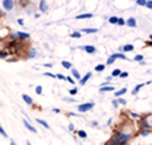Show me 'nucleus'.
Segmentation results:
<instances>
[{
    "label": "nucleus",
    "mask_w": 152,
    "mask_h": 145,
    "mask_svg": "<svg viewBox=\"0 0 152 145\" xmlns=\"http://www.w3.org/2000/svg\"><path fill=\"white\" fill-rule=\"evenodd\" d=\"M6 57V53L5 52H1V58H5Z\"/></svg>",
    "instance_id": "obj_43"
},
{
    "label": "nucleus",
    "mask_w": 152,
    "mask_h": 145,
    "mask_svg": "<svg viewBox=\"0 0 152 145\" xmlns=\"http://www.w3.org/2000/svg\"><path fill=\"white\" fill-rule=\"evenodd\" d=\"M128 139H129V134H126L124 132H116L114 139L109 144H115V145H118V144H125V143H127Z\"/></svg>",
    "instance_id": "obj_1"
},
{
    "label": "nucleus",
    "mask_w": 152,
    "mask_h": 145,
    "mask_svg": "<svg viewBox=\"0 0 152 145\" xmlns=\"http://www.w3.org/2000/svg\"><path fill=\"white\" fill-rule=\"evenodd\" d=\"M118 101H119L120 103H122V105H126V100H125V99H119Z\"/></svg>",
    "instance_id": "obj_40"
},
{
    "label": "nucleus",
    "mask_w": 152,
    "mask_h": 145,
    "mask_svg": "<svg viewBox=\"0 0 152 145\" xmlns=\"http://www.w3.org/2000/svg\"><path fill=\"white\" fill-rule=\"evenodd\" d=\"M141 87H144V83H139V84H137V86H135V88L132 90V94H133V95L138 94V92L140 90V88H141Z\"/></svg>",
    "instance_id": "obj_12"
},
{
    "label": "nucleus",
    "mask_w": 152,
    "mask_h": 145,
    "mask_svg": "<svg viewBox=\"0 0 152 145\" xmlns=\"http://www.w3.org/2000/svg\"><path fill=\"white\" fill-rule=\"evenodd\" d=\"M137 4L140 5V6H146L147 1H146V0H137Z\"/></svg>",
    "instance_id": "obj_27"
},
{
    "label": "nucleus",
    "mask_w": 152,
    "mask_h": 145,
    "mask_svg": "<svg viewBox=\"0 0 152 145\" xmlns=\"http://www.w3.org/2000/svg\"><path fill=\"white\" fill-rule=\"evenodd\" d=\"M2 6L6 11H11L13 8V0H2Z\"/></svg>",
    "instance_id": "obj_4"
},
{
    "label": "nucleus",
    "mask_w": 152,
    "mask_h": 145,
    "mask_svg": "<svg viewBox=\"0 0 152 145\" xmlns=\"http://www.w3.org/2000/svg\"><path fill=\"white\" fill-rule=\"evenodd\" d=\"M127 76H128V72H127V71H124V72L120 74V77H122V78H124V77H127Z\"/></svg>",
    "instance_id": "obj_34"
},
{
    "label": "nucleus",
    "mask_w": 152,
    "mask_h": 145,
    "mask_svg": "<svg viewBox=\"0 0 152 145\" xmlns=\"http://www.w3.org/2000/svg\"><path fill=\"white\" fill-rule=\"evenodd\" d=\"M36 121H37L38 124H40V125H43V126H44L45 128H50V126L48 125V122H45L44 120H42V119H38V118H37V119H36Z\"/></svg>",
    "instance_id": "obj_17"
},
{
    "label": "nucleus",
    "mask_w": 152,
    "mask_h": 145,
    "mask_svg": "<svg viewBox=\"0 0 152 145\" xmlns=\"http://www.w3.org/2000/svg\"><path fill=\"white\" fill-rule=\"evenodd\" d=\"M91 17H93L91 13H84V14L76 15V19H88V18H91Z\"/></svg>",
    "instance_id": "obj_9"
},
{
    "label": "nucleus",
    "mask_w": 152,
    "mask_h": 145,
    "mask_svg": "<svg viewBox=\"0 0 152 145\" xmlns=\"http://www.w3.org/2000/svg\"><path fill=\"white\" fill-rule=\"evenodd\" d=\"M118 102H119V101H113V106H114V107H118Z\"/></svg>",
    "instance_id": "obj_42"
},
{
    "label": "nucleus",
    "mask_w": 152,
    "mask_h": 145,
    "mask_svg": "<svg viewBox=\"0 0 152 145\" xmlns=\"http://www.w3.org/2000/svg\"><path fill=\"white\" fill-rule=\"evenodd\" d=\"M62 65H63L65 69H70V68H71V63H70V62H66V61H63V62H62Z\"/></svg>",
    "instance_id": "obj_22"
},
{
    "label": "nucleus",
    "mask_w": 152,
    "mask_h": 145,
    "mask_svg": "<svg viewBox=\"0 0 152 145\" xmlns=\"http://www.w3.org/2000/svg\"><path fill=\"white\" fill-rule=\"evenodd\" d=\"M146 7H147V8H152V0H148V1H147Z\"/></svg>",
    "instance_id": "obj_36"
},
{
    "label": "nucleus",
    "mask_w": 152,
    "mask_h": 145,
    "mask_svg": "<svg viewBox=\"0 0 152 145\" xmlns=\"http://www.w3.org/2000/svg\"><path fill=\"white\" fill-rule=\"evenodd\" d=\"M69 93H70V95H75V94L77 93V88H72V89H70Z\"/></svg>",
    "instance_id": "obj_32"
},
{
    "label": "nucleus",
    "mask_w": 152,
    "mask_h": 145,
    "mask_svg": "<svg viewBox=\"0 0 152 145\" xmlns=\"http://www.w3.org/2000/svg\"><path fill=\"white\" fill-rule=\"evenodd\" d=\"M71 37H74V38H80V37H81V33H80V32H74V33L71 34Z\"/></svg>",
    "instance_id": "obj_30"
},
{
    "label": "nucleus",
    "mask_w": 152,
    "mask_h": 145,
    "mask_svg": "<svg viewBox=\"0 0 152 145\" xmlns=\"http://www.w3.org/2000/svg\"><path fill=\"white\" fill-rule=\"evenodd\" d=\"M63 100L64 101H68V102H75V100L74 99H70V97H63Z\"/></svg>",
    "instance_id": "obj_35"
},
{
    "label": "nucleus",
    "mask_w": 152,
    "mask_h": 145,
    "mask_svg": "<svg viewBox=\"0 0 152 145\" xmlns=\"http://www.w3.org/2000/svg\"><path fill=\"white\" fill-rule=\"evenodd\" d=\"M44 67H49V68H51V67H52V64H50V63H48V64H44Z\"/></svg>",
    "instance_id": "obj_44"
},
{
    "label": "nucleus",
    "mask_w": 152,
    "mask_h": 145,
    "mask_svg": "<svg viewBox=\"0 0 152 145\" xmlns=\"http://www.w3.org/2000/svg\"><path fill=\"white\" fill-rule=\"evenodd\" d=\"M114 90V87H106V86H102L100 88V92L103 93V92H113Z\"/></svg>",
    "instance_id": "obj_13"
},
{
    "label": "nucleus",
    "mask_w": 152,
    "mask_h": 145,
    "mask_svg": "<svg viewBox=\"0 0 152 145\" xmlns=\"http://www.w3.org/2000/svg\"><path fill=\"white\" fill-rule=\"evenodd\" d=\"M147 134H148V131H147V130H142V131H141V135H144V137H146Z\"/></svg>",
    "instance_id": "obj_38"
},
{
    "label": "nucleus",
    "mask_w": 152,
    "mask_h": 145,
    "mask_svg": "<svg viewBox=\"0 0 152 145\" xmlns=\"http://www.w3.org/2000/svg\"><path fill=\"white\" fill-rule=\"evenodd\" d=\"M126 24H127L129 27H135V26H137V23H135V19H134V18H129V19L126 21Z\"/></svg>",
    "instance_id": "obj_10"
},
{
    "label": "nucleus",
    "mask_w": 152,
    "mask_h": 145,
    "mask_svg": "<svg viewBox=\"0 0 152 145\" xmlns=\"http://www.w3.org/2000/svg\"><path fill=\"white\" fill-rule=\"evenodd\" d=\"M133 49H134V46H133L132 44H127V45H124V46L120 48V50H121V51H125V52H126V51H132Z\"/></svg>",
    "instance_id": "obj_7"
},
{
    "label": "nucleus",
    "mask_w": 152,
    "mask_h": 145,
    "mask_svg": "<svg viewBox=\"0 0 152 145\" xmlns=\"http://www.w3.org/2000/svg\"><path fill=\"white\" fill-rule=\"evenodd\" d=\"M78 135H80L81 138H87V133H86L84 131H82V130L78 131Z\"/></svg>",
    "instance_id": "obj_28"
},
{
    "label": "nucleus",
    "mask_w": 152,
    "mask_h": 145,
    "mask_svg": "<svg viewBox=\"0 0 152 145\" xmlns=\"http://www.w3.org/2000/svg\"><path fill=\"white\" fill-rule=\"evenodd\" d=\"M44 75H45V76H50V77H53V78H55V77H57L56 75H53V74H51V72H44Z\"/></svg>",
    "instance_id": "obj_33"
},
{
    "label": "nucleus",
    "mask_w": 152,
    "mask_h": 145,
    "mask_svg": "<svg viewBox=\"0 0 152 145\" xmlns=\"http://www.w3.org/2000/svg\"><path fill=\"white\" fill-rule=\"evenodd\" d=\"M15 34H17L18 37L23 38V39H26V38H28V37H30V34H28V33H24V32H17Z\"/></svg>",
    "instance_id": "obj_15"
},
{
    "label": "nucleus",
    "mask_w": 152,
    "mask_h": 145,
    "mask_svg": "<svg viewBox=\"0 0 152 145\" xmlns=\"http://www.w3.org/2000/svg\"><path fill=\"white\" fill-rule=\"evenodd\" d=\"M118 24H119V25H124V24H125L124 19H122V18H119V21H118Z\"/></svg>",
    "instance_id": "obj_39"
},
{
    "label": "nucleus",
    "mask_w": 152,
    "mask_h": 145,
    "mask_svg": "<svg viewBox=\"0 0 152 145\" xmlns=\"http://www.w3.org/2000/svg\"><path fill=\"white\" fill-rule=\"evenodd\" d=\"M23 122H24V125H25V127H26L27 130H30V131H31V132H33V133H36V132H37V131H36V128H34L32 125H30V124H28V121H27L26 119H24V120H23Z\"/></svg>",
    "instance_id": "obj_5"
},
{
    "label": "nucleus",
    "mask_w": 152,
    "mask_h": 145,
    "mask_svg": "<svg viewBox=\"0 0 152 145\" xmlns=\"http://www.w3.org/2000/svg\"><path fill=\"white\" fill-rule=\"evenodd\" d=\"M150 38H151V39H152V34H151V36H150Z\"/></svg>",
    "instance_id": "obj_48"
},
{
    "label": "nucleus",
    "mask_w": 152,
    "mask_h": 145,
    "mask_svg": "<svg viewBox=\"0 0 152 145\" xmlns=\"http://www.w3.org/2000/svg\"><path fill=\"white\" fill-rule=\"evenodd\" d=\"M140 124H141L142 127H152V114L151 115H147L146 118H144L140 121Z\"/></svg>",
    "instance_id": "obj_2"
},
{
    "label": "nucleus",
    "mask_w": 152,
    "mask_h": 145,
    "mask_svg": "<svg viewBox=\"0 0 152 145\" xmlns=\"http://www.w3.org/2000/svg\"><path fill=\"white\" fill-rule=\"evenodd\" d=\"M118 21H119V18L118 17H110L109 18V23L110 24H118Z\"/></svg>",
    "instance_id": "obj_21"
},
{
    "label": "nucleus",
    "mask_w": 152,
    "mask_h": 145,
    "mask_svg": "<svg viewBox=\"0 0 152 145\" xmlns=\"http://www.w3.org/2000/svg\"><path fill=\"white\" fill-rule=\"evenodd\" d=\"M134 61H137V62L142 61V55H137V56L134 57Z\"/></svg>",
    "instance_id": "obj_29"
},
{
    "label": "nucleus",
    "mask_w": 152,
    "mask_h": 145,
    "mask_svg": "<svg viewBox=\"0 0 152 145\" xmlns=\"http://www.w3.org/2000/svg\"><path fill=\"white\" fill-rule=\"evenodd\" d=\"M115 59H116V58H115V57L112 55V56H110V57L107 59V64H112V63H114V62H115Z\"/></svg>",
    "instance_id": "obj_25"
},
{
    "label": "nucleus",
    "mask_w": 152,
    "mask_h": 145,
    "mask_svg": "<svg viewBox=\"0 0 152 145\" xmlns=\"http://www.w3.org/2000/svg\"><path fill=\"white\" fill-rule=\"evenodd\" d=\"M66 80H68L69 82H71V83H74V81H72V78H70V77H66Z\"/></svg>",
    "instance_id": "obj_45"
},
{
    "label": "nucleus",
    "mask_w": 152,
    "mask_h": 145,
    "mask_svg": "<svg viewBox=\"0 0 152 145\" xmlns=\"http://www.w3.org/2000/svg\"><path fill=\"white\" fill-rule=\"evenodd\" d=\"M69 130H74V125H72V124L69 125Z\"/></svg>",
    "instance_id": "obj_46"
},
{
    "label": "nucleus",
    "mask_w": 152,
    "mask_h": 145,
    "mask_svg": "<svg viewBox=\"0 0 152 145\" xmlns=\"http://www.w3.org/2000/svg\"><path fill=\"white\" fill-rule=\"evenodd\" d=\"M34 56H36V50L34 49H31V51L28 53V58H33Z\"/></svg>",
    "instance_id": "obj_26"
},
{
    "label": "nucleus",
    "mask_w": 152,
    "mask_h": 145,
    "mask_svg": "<svg viewBox=\"0 0 152 145\" xmlns=\"http://www.w3.org/2000/svg\"><path fill=\"white\" fill-rule=\"evenodd\" d=\"M104 68H106L104 64H99V65L95 67V70H96V71H102V70H104Z\"/></svg>",
    "instance_id": "obj_23"
},
{
    "label": "nucleus",
    "mask_w": 152,
    "mask_h": 145,
    "mask_svg": "<svg viewBox=\"0 0 152 145\" xmlns=\"http://www.w3.org/2000/svg\"><path fill=\"white\" fill-rule=\"evenodd\" d=\"M57 77H58L59 80H66V77H65V76H63L62 74H57Z\"/></svg>",
    "instance_id": "obj_37"
},
{
    "label": "nucleus",
    "mask_w": 152,
    "mask_h": 145,
    "mask_svg": "<svg viewBox=\"0 0 152 145\" xmlns=\"http://www.w3.org/2000/svg\"><path fill=\"white\" fill-rule=\"evenodd\" d=\"M71 72H72V76H74L76 80H81V75H80V72H78L76 69H71Z\"/></svg>",
    "instance_id": "obj_14"
},
{
    "label": "nucleus",
    "mask_w": 152,
    "mask_h": 145,
    "mask_svg": "<svg viewBox=\"0 0 152 145\" xmlns=\"http://www.w3.org/2000/svg\"><path fill=\"white\" fill-rule=\"evenodd\" d=\"M126 92H127V89H126V88H121L120 90L115 92V94H114V95H115V96H121V95H122V94H125Z\"/></svg>",
    "instance_id": "obj_18"
},
{
    "label": "nucleus",
    "mask_w": 152,
    "mask_h": 145,
    "mask_svg": "<svg viewBox=\"0 0 152 145\" xmlns=\"http://www.w3.org/2000/svg\"><path fill=\"white\" fill-rule=\"evenodd\" d=\"M120 74H121V70H120V69H115V70L112 71V76H113V77H114V76H120Z\"/></svg>",
    "instance_id": "obj_24"
},
{
    "label": "nucleus",
    "mask_w": 152,
    "mask_h": 145,
    "mask_svg": "<svg viewBox=\"0 0 152 145\" xmlns=\"http://www.w3.org/2000/svg\"><path fill=\"white\" fill-rule=\"evenodd\" d=\"M0 132H1V134H2L4 137H7V134L5 133V131H4V128H2V127H0Z\"/></svg>",
    "instance_id": "obj_41"
},
{
    "label": "nucleus",
    "mask_w": 152,
    "mask_h": 145,
    "mask_svg": "<svg viewBox=\"0 0 152 145\" xmlns=\"http://www.w3.org/2000/svg\"><path fill=\"white\" fill-rule=\"evenodd\" d=\"M39 7H40V11H42V12H46V11H48L46 1H45V0H42V1H40V6H39Z\"/></svg>",
    "instance_id": "obj_11"
},
{
    "label": "nucleus",
    "mask_w": 152,
    "mask_h": 145,
    "mask_svg": "<svg viewBox=\"0 0 152 145\" xmlns=\"http://www.w3.org/2000/svg\"><path fill=\"white\" fill-rule=\"evenodd\" d=\"M113 56L115 58H121V59H127V57L124 55V53H113Z\"/></svg>",
    "instance_id": "obj_20"
},
{
    "label": "nucleus",
    "mask_w": 152,
    "mask_h": 145,
    "mask_svg": "<svg viewBox=\"0 0 152 145\" xmlns=\"http://www.w3.org/2000/svg\"><path fill=\"white\" fill-rule=\"evenodd\" d=\"M93 107H94V103H93V102H88V103H83V105H80L77 108H78V111H80V112H87V111L91 109Z\"/></svg>",
    "instance_id": "obj_3"
},
{
    "label": "nucleus",
    "mask_w": 152,
    "mask_h": 145,
    "mask_svg": "<svg viewBox=\"0 0 152 145\" xmlns=\"http://www.w3.org/2000/svg\"><path fill=\"white\" fill-rule=\"evenodd\" d=\"M82 32H86V33H95V32H97V29H83Z\"/></svg>",
    "instance_id": "obj_19"
},
{
    "label": "nucleus",
    "mask_w": 152,
    "mask_h": 145,
    "mask_svg": "<svg viewBox=\"0 0 152 145\" xmlns=\"http://www.w3.org/2000/svg\"><path fill=\"white\" fill-rule=\"evenodd\" d=\"M90 75H91V72H87V75L80 80V84H82V86H83V84H86V82L90 78Z\"/></svg>",
    "instance_id": "obj_8"
},
{
    "label": "nucleus",
    "mask_w": 152,
    "mask_h": 145,
    "mask_svg": "<svg viewBox=\"0 0 152 145\" xmlns=\"http://www.w3.org/2000/svg\"><path fill=\"white\" fill-rule=\"evenodd\" d=\"M23 99H24V101L26 102V103H28V105H31L33 101H32V99L30 97V96H27L26 94H23Z\"/></svg>",
    "instance_id": "obj_16"
},
{
    "label": "nucleus",
    "mask_w": 152,
    "mask_h": 145,
    "mask_svg": "<svg viewBox=\"0 0 152 145\" xmlns=\"http://www.w3.org/2000/svg\"><path fill=\"white\" fill-rule=\"evenodd\" d=\"M52 111H53V112H55V113H58V112H59V109H57V108H53V109H52Z\"/></svg>",
    "instance_id": "obj_47"
},
{
    "label": "nucleus",
    "mask_w": 152,
    "mask_h": 145,
    "mask_svg": "<svg viewBox=\"0 0 152 145\" xmlns=\"http://www.w3.org/2000/svg\"><path fill=\"white\" fill-rule=\"evenodd\" d=\"M82 49L86 50V52H88V53L95 52V46H93V45H86V46H82Z\"/></svg>",
    "instance_id": "obj_6"
},
{
    "label": "nucleus",
    "mask_w": 152,
    "mask_h": 145,
    "mask_svg": "<svg viewBox=\"0 0 152 145\" xmlns=\"http://www.w3.org/2000/svg\"><path fill=\"white\" fill-rule=\"evenodd\" d=\"M42 90H43V89H42L40 86H37V87H36V93H37V94H42Z\"/></svg>",
    "instance_id": "obj_31"
}]
</instances>
